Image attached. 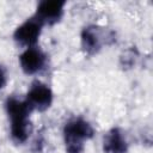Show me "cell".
I'll use <instances>...</instances> for the list:
<instances>
[{"instance_id":"1","label":"cell","mask_w":153,"mask_h":153,"mask_svg":"<svg viewBox=\"0 0 153 153\" xmlns=\"http://www.w3.org/2000/svg\"><path fill=\"white\" fill-rule=\"evenodd\" d=\"M4 110L8 121V136L14 145L23 146L30 142L33 128L31 115L33 114L24 97L11 94L4 102Z\"/></svg>"},{"instance_id":"2","label":"cell","mask_w":153,"mask_h":153,"mask_svg":"<svg viewBox=\"0 0 153 153\" xmlns=\"http://www.w3.org/2000/svg\"><path fill=\"white\" fill-rule=\"evenodd\" d=\"M96 135V129L92 122L81 115L68 117L61 129L62 142L66 153H84L87 142Z\"/></svg>"},{"instance_id":"3","label":"cell","mask_w":153,"mask_h":153,"mask_svg":"<svg viewBox=\"0 0 153 153\" xmlns=\"http://www.w3.org/2000/svg\"><path fill=\"white\" fill-rule=\"evenodd\" d=\"M116 42V32L106 26L90 23L81 27L79 33L80 49L87 56L98 55L105 47Z\"/></svg>"},{"instance_id":"4","label":"cell","mask_w":153,"mask_h":153,"mask_svg":"<svg viewBox=\"0 0 153 153\" xmlns=\"http://www.w3.org/2000/svg\"><path fill=\"white\" fill-rule=\"evenodd\" d=\"M18 67L23 74L38 78L49 67V55L39 45L20 49L18 55Z\"/></svg>"},{"instance_id":"5","label":"cell","mask_w":153,"mask_h":153,"mask_svg":"<svg viewBox=\"0 0 153 153\" xmlns=\"http://www.w3.org/2000/svg\"><path fill=\"white\" fill-rule=\"evenodd\" d=\"M32 112H45L54 103L55 94L51 86L42 79H33L23 96Z\"/></svg>"},{"instance_id":"6","label":"cell","mask_w":153,"mask_h":153,"mask_svg":"<svg viewBox=\"0 0 153 153\" xmlns=\"http://www.w3.org/2000/svg\"><path fill=\"white\" fill-rule=\"evenodd\" d=\"M43 29L44 26L33 16H30L14 27L12 39L20 49L36 47L39 43Z\"/></svg>"},{"instance_id":"7","label":"cell","mask_w":153,"mask_h":153,"mask_svg":"<svg viewBox=\"0 0 153 153\" xmlns=\"http://www.w3.org/2000/svg\"><path fill=\"white\" fill-rule=\"evenodd\" d=\"M67 2L65 0H42L37 2L33 17L45 27L59 24L66 13Z\"/></svg>"},{"instance_id":"8","label":"cell","mask_w":153,"mask_h":153,"mask_svg":"<svg viewBox=\"0 0 153 153\" xmlns=\"http://www.w3.org/2000/svg\"><path fill=\"white\" fill-rule=\"evenodd\" d=\"M130 141L126 130L121 127H112L106 130L102 139L103 153H128Z\"/></svg>"},{"instance_id":"9","label":"cell","mask_w":153,"mask_h":153,"mask_svg":"<svg viewBox=\"0 0 153 153\" xmlns=\"http://www.w3.org/2000/svg\"><path fill=\"white\" fill-rule=\"evenodd\" d=\"M140 61V53L135 47H128L118 55V66L123 71H130L136 67Z\"/></svg>"},{"instance_id":"10","label":"cell","mask_w":153,"mask_h":153,"mask_svg":"<svg viewBox=\"0 0 153 153\" xmlns=\"http://www.w3.org/2000/svg\"><path fill=\"white\" fill-rule=\"evenodd\" d=\"M10 81V73H8V68L0 62V93L7 87Z\"/></svg>"}]
</instances>
